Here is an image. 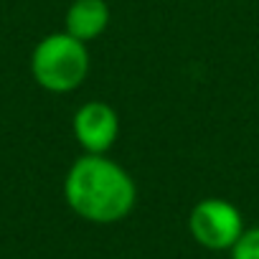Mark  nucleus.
<instances>
[{
	"label": "nucleus",
	"instance_id": "4",
	"mask_svg": "<svg viewBox=\"0 0 259 259\" xmlns=\"http://www.w3.org/2000/svg\"><path fill=\"white\" fill-rule=\"evenodd\" d=\"M74 135L84 153L107 155L119 135V114L107 102H87L74 114Z\"/></svg>",
	"mask_w": 259,
	"mask_h": 259
},
{
	"label": "nucleus",
	"instance_id": "3",
	"mask_svg": "<svg viewBox=\"0 0 259 259\" xmlns=\"http://www.w3.org/2000/svg\"><path fill=\"white\" fill-rule=\"evenodd\" d=\"M191 236L211 251L231 249L244 234L241 211L226 198H203L191 208L188 216Z\"/></svg>",
	"mask_w": 259,
	"mask_h": 259
},
{
	"label": "nucleus",
	"instance_id": "2",
	"mask_svg": "<svg viewBox=\"0 0 259 259\" xmlns=\"http://www.w3.org/2000/svg\"><path fill=\"white\" fill-rule=\"evenodd\" d=\"M31 74L41 89L54 94L79 89L89 74L87 44L66 31L44 36L31 54Z\"/></svg>",
	"mask_w": 259,
	"mask_h": 259
},
{
	"label": "nucleus",
	"instance_id": "1",
	"mask_svg": "<svg viewBox=\"0 0 259 259\" xmlns=\"http://www.w3.org/2000/svg\"><path fill=\"white\" fill-rule=\"evenodd\" d=\"M69 208L92 224H114L130 216L138 203V186L119 163L107 155L84 153L64 178Z\"/></svg>",
	"mask_w": 259,
	"mask_h": 259
},
{
	"label": "nucleus",
	"instance_id": "6",
	"mask_svg": "<svg viewBox=\"0 0 259 259\" xmlns=\"http://www.w3.org/2000/svg\"><path fill=\"white\" fill-rule=\"evenodd\" d=\"M231 259H259V226L244 229L239 241L231 246Z\"/></svg>",
	"mask_w": 259,
	"mask_h": 259
},
{
	"label": "nucleus",
	"instance_id": "5",
	"mask_svg": "<svg viewBox=\"0 0 259 259\" xmlns=\"http://www.w3.org/2000/svg\"><path fill=\"white\" fill-rule=\"evenodd\" d=\"M66 33L89 44L109 26V6L104 0H74L66 11Z\"/></svg>",
	"mask_w": 259,
	"mask_h": 259
}]
</instances>
